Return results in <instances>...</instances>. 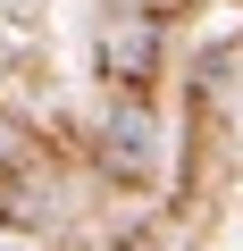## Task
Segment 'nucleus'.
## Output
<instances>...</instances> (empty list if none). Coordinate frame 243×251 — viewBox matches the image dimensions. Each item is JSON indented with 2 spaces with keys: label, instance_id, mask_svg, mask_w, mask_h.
I'll list each match as a JSON object with an SVG mask.
<instances>
[{
  "label": "nucleus",
  "instance_id": "1",
  "mask_svg": "<svg viewBox=\"0 0 243 251\" xmlns=\"http://www.w3.org/2000/svg\"><path fill=\"white\" fill-rule=\"evenodd\" d=\"M151 59H160L151 17H143V25H109V34H101V67H109V84H151Z\"/></svg>",
  "mask_w": 243,
  "mask_h": 251
},
{
  "label": "nucleus",
  "instance_id": "2",
  "mask_svg": "<svg viewBox=\"0 0 243 251\" xmlns=\"http://www.w3.org/2000/svg\"><path fill=\"white\" fill-rule=\"evenodd\" d=\"M109 143H117V168H151V117L143 109H117L109 117Z\"/></svg>",
  "mask_w": 243,
  "mask_h": 251
},
{
  "label": "nucleus",
  "instance_id": "3",
  "mask_svg": "<svg viewBox=\"0 0 243 251\" xmlns=\"http://www.w3.org/2000/svg\"><path fill=\"white\" fill-rule=\"evenodd\" d=\"M0 159H17V126L9 117H0Z\"/></svg>",
  "mask_w": 243,
  "mask_h": 251
}]
</instances>
